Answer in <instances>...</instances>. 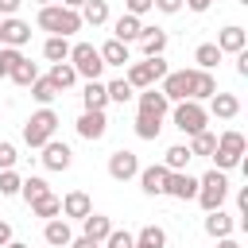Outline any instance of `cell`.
I'll list each match as a JSON object with an SVG mask.
<instances>
[{
    "label": "cell",
    "instance_id": "1",
    "mask_svg": "<svg viewBox=\"0 0 248 248\" xmlns=\"http://www.w3.org/2000/svg\"><path fill=\"white\" fill-rule=\"evenodd\" d=\"M39 27L43 31H50V35H74V31H81V16L74 12V8H62V4H43L39 8Z\"/></svg>",
    "mask_w": 248,
    "mask_h": 248
},
{
    "label": "cell",
    "instance_id": "2",
    "mask_svg": "<svg viewBox=\"0 0 248 248\" xmlns=\"http://www.w3.org/2000/svg\"><path fill=\"white\" fill-rule=\"evenodd\" d=\"M54 132H58V112L43 105L39 112L27 116V124H23V143H27V147H43L46 140H54Z\"/></svg>",
    "mask_w": 248,
    "mask_h": 248
},
{
    "label": "cell",
    "instance_id": "3",
    "mask_svg": "<svg viewBox=\"0 0 248 248\" xmlns=\"http://www.w3.org/2000/svg\"><path fill=\"white\" fill-rule=\"evenodd\" d=\"M244 147H248V143H244V136L229 128V132H221V136H217V147H213V155H209V159L217 163V170H232V167H240V163H244Z\"/></svg>",
    "mask_w": 248,
    "mask_h": 248
},
{
    "label": "cell",
    "instance_id": "4",
    "mask_svg": "<svg viewBox=\"0 0 248 248\" xmlns=\"http://www.w3.org/2000/svg\"><path fill=\"white\" fill-rule=\"evenodd\" d=\"M66 62H70V66L78 70V78H85V81H97V78H101V70H105V62H101V50H97L93 43H74Z\"/></svg>",
    "mask_w": 248,
    "mask_h": 248
},
{
    "label": "cell",
    "instance_id": "5",
    "mask_svg": "<svg viewBox=\"0 0 248 248\" xmlns=\"http://www.w3.org/2000/svg\"><path fill=\"white\" fill-rule=\"evenodd\" d=\"M225 194H229V178H225V170H205L202 178H198V202H202V209L209 213V209H221V202H225Z\"/></svg>",
    "mask_w": 248,
    "mask_h": 248
},
{
    "label": "cell",
    "instance_id": "6",
    "mask_svg": "<svg viewBox=\"0 0 248 248\" xmlns=\"http://www.w3.org/2000/svg\"><path fill=\"white\" fill-rule=\"evenodd\" d=\"M163 78H167V62H163V54H155V58H143V62H132V66H128V85H132V89L159 85Z\"/></svg>",
    "mask_w": 248,
    "mask_h": 248
},
{
    "label": "cell",
    "instance_id": "7",
    "mask_svg": "<svg viewBox=\"0 0 248 248\" xmlns=\"http://www.w3.org/2000/svg\"><path fill=\"white\" fill-rule=\"evenodd\" d=\"M209 112L202 108V101H174V128L186 132V136H198L205 128Z\"/></svg>",
    "mask_w": 248,
    "mask_h": 248
},
{
    "label": "cell",
    "instance_id": "8",
    "mask_svg": "<svg viewBox=\"0 0 248 248\" xmlns=\"http://www.w3.org/2000/svg\"><path fill=\"white\" fill-rule=\"evenodd\" d=\"M39 151H43L39 159H43L46 170H70V163H74V151H70V143H62V140H46Z\"/></svg>",
    "mask_w": 248,
    "mask_h": 248
},
{
    "label": "cell",
    "instance_id": "9",
    "mask_svg": "<svg viewBox=\"0 0 248 248\" xmlns=\"http://www.w3.org/2000/svg\"><path fill=\"white\" fill-rule=\"evenodd\" d=\"M31 43V23H23L19 16H4L0 19V46H23Z\"/></svg>",
    "mask_w": 248,
    "mask_h": 248
},
{
    "label": "cell",
    "instance_id": "10",
    "mask_svg": "<svg viewBox=\"0 0 248 248\" xmlns=\"http://www.w3.org/2000/svg\"><path fill=\"white\" fill-rule=\"evenodd\" d=\"M159 93L167 101H190V70H167V78L159 81Z\"/></svg>",
    "mask_w": 248,
    "mask_h": 248
},
{
    "label": "cell",
    "instance_id": "11",
    "mask_svg": "<svg viewBox=\"0 0 248 248\" xmlns=\"http://www.w3.org/2000/svg\"><path fill=\"white\" fill-rule=\"evenodd\" d=\"M108 174H112L116 182L136 178V174H140V159H136V151H128V147L112 151V155H108Z\"/></svg>",
    "mask_w": 248,
    "mask_h": 248
},
{
    "label": "cell",
    "instance_id": "12",
    "mask_svg": "<svg viewBox=\"0 0 248 248\" xmlns=\"http://www.w3.org/2000/svg\"><path fill=\"white\" fill-rule=\"evenodd\" d=\"M167 167L163 163H151V167H140V190L147 194V198H159L163 190H167Z\"/></svg>",
    "mask_w": 248,
    "mask_h": 248
},
{
    "label": "cell",
    "instance_id": "13",
    "mask_svg": "<svg viewBox=\"0 0 248 248\" xmlns=\"http://www.w3.org/2000/svg\"><path fill=\"white\" fill-rule=\"evenodd\" d=\"M163 194H170V198H178V202H190V198H198V178L186 174V170H170Z\"/></svg>",
    "mask_w": 248,
    "mask_h": 248
},
{
    "label": "cell",
    "instance_id": "14",
    "mask_svg": "<svg viewBox=\"0 0 248 248\" xmlns=\"http://www.w3.org/2000/svg\"><path fill=\"white\" fill-rule=\"evenodd\" d=\"M105 132H108V120H105V112H93V108H85V112H81V120H78V136L93 143V140H101Z\"/></svg>",
    "mask_w": 248,
    "mask_h": 248
},
{
    "label": "cell",
    "instance_id": "15",
    "mask_svg": "<svg viewBox=\"0 0 248 248\" xmlns=\"http://www.w3.org/2000/svg\"><path fill=\"white\" fill-rule=\"evenodd\" d=\"M217 93V78L209 70H190V101H209Z\"/></svg>",
    "mask_w": 248,
    "mask_h": 248
},
{
    "label": "cell",
    "instance_id": "16",
    "mask_svg": "<svg viewBox=\"0 0 248 248\" xmlns=\"http://www.w3.org/2000/svg\"><path fill=\"white\" fill-rule=\"evenodd\" d=\"M244 46H248L244 27H236V23L221 27V35H217V50H221V54H236V50H244Z\"/></svg>",
    "mask_w": 248,
    "mask_h": 248
},
{
    "label": "cell",
    "instance_id": "17",
    "mask_svg": "<svg viewBox=\"0 0 248 248\" xmlns=\"http://www.w3.org/2000/svg\"><path fill=\"white\" fill-rule=\"evenodd\" d=\"M167 108H170V101L159 93V85H147V89H140V112H151V116H167Z\"/></svg>",
    "mask_w": 248,
    "mask_h": 248
},
{
    "label": "cell",
    "instance_id": "18",
    "mask_svg": "<svg viewBox=\"0 0 248 248\" xmlns=\"http://www.w3.org/2000/svg\"><path fill=\"white\" fill-rule=\"evenodd\" d=\"M85 213H93V202H89V194L85 190H70L66 198H62V217H85Z\"/></svg>",
    "mask_w": 248,
    "mask_h": 248
},
{
    "label": "cell",
    "instance_id": "19",
    "mask_svg": "<svg viewBox=\"0 0 248 248\" xmlns=\"http://www.w3.org/2000/svg\"><path fill=\"white\" fill-rule=\"evenodd\" d=\"M81 232H85L89 240H97V244H105V236L112 232V221H108L105 213H85V217H81Z\"/></svg>",
    "mask_w": 248,
    "mask_h": 248
},
{
    "label": "cell",
    "instance_id": "20",
    "mask_svg": "<svg viewBox=\"0 0 248 248\" xmlns=\"http://www.w3.org/2000/svg\"><path fill=\"white\" fill-rule=\"evenodd\" d=\"M232 229H236V221H232L225 209H209V213H205V232H209L213 240H221V236H232Z\"/></svg>",
    "mask_w": 248,
    "mask_h": 248
},
{
    "label": "cell",
    "instance_id": "21",
    "mask_svg": "<svg viewBox=\"0 0 248 248\" xmlns=\"http://www.w3.org/2000/svg\"><path fill=\"white\" fill-rule=\"evenodd\" d=\"M43 240H46V248H66V244L74 240V232H70V225H66L62 217H50L46 229H43Z\"/></svg>",
    "mask_w": 248,
    "mask_h": 248
},
{
    "label": "cell",
    "instance_id": "22",
    "mask_svg": "<svg viewBox=\"0 0 248 248\" xmlns=\"http://www.w3.org/2000/svg\"><path fill=\"white\" fill-rule=\"evenodd\" d=\"M143 35V23H140V16H120L116 23H112V39H120V43H136Z\"/></svg>",
    "mask_w": 248,
    "mask_h": 248
},
{
    "label": "cell",
    "instance_id": "23",
    "mask_svg": "<svg viewBox=\"0 0 248 248\" xmlns=\"http://www.w3.org/2000/svg\"><path fill=\"white\" fill-rule=\"evenodd\" d=\"M209 112H213L217 120H232V116L240 112V101H236L232 93H213V97H209Z\"/></svg>",
    "mask_w": 248,
    "mask_h": 248
},
{
    "label": "cell",
    "instance_id": "24",
    "mask_svg": "<svg viewBox=\"0 0 248 248\" xmlns=\"http://www.w3.org/2000/svg\"><path fill=\"white\" fill-rule=\"evenodd\" d=\"M78 16H81V23L101 27V23H108V0H85V4L78 8Z\"/></svg>",
    "mask_w": 248,
    "mask_h": 248
},
{
    "label": "cell",
    "instance_id": "25",
    "mask_svg": "<svg viewBox=\"0 0 248 248\" xmlns=\"http://www.w3.org/2000/svg\"><path fill=\"white\" fill-rule=\"evenodd\" d=\"M140 46H143V54H147V58L163 54V50H167V31H163V27H143Z\"/></svg>",
    "mask_w": 248,
    "mask_h": 248
},
{
    "label": "cell",
    "instance_id": "26",
    "mask_svg": "<svg viewBox=\"0 0 248 248\" xmlns=\"http://www.w3.org/2000/svg\"><path fill=\"white\" fill-rule=\"evenodd\" d=\"M97 50H101V62H105V66H124V62H132L128 43H120V39H108V43L97 46Z\"/></svg>",
    "mask_w": 248,
    "mask_h": 248
},
{
    "label": "cell",
    "instance_id": "27",
    "mask_svg": "<svg viewBox=\"0 0 248 248\" xmlns=\"http://www.w3.org/2000/svg\"><path fill=\"white\" fill-rule=\"evenodd\" d=\"M81 105H85V108H93V112H105V105H108V93H105L101 78H97V81H85V89H81Z\"/></svg>",
    "mask_w": 248,
    "mask_h": 248
},
{
    "label": "cell",
    "instance_id": "28",
    "mask_svg": "<svg viewBox=\"0 0 248 248\" xmlns=\"http://www.w3.org/2000/svg\"><path fill=\"white\" fill-rule=\"evenodd\" d=\"M43 58H46V62H66V58H70V43H66V35H50V39L43 43Z\"/></svg>",
    "mask_w": 248,
    "mask_h": 248
},
{
    "label": "cell",
    "instance_id": "29",
    "mask_svg": "<svg viewBox=\"0 0 248 248\" xmlns=\"http://www.w3.org/2000/svg\"><path fill=\"white\" fill-rule=\"evenodd\" d=\"M8 78H12L16 85H23V89H27V85H31L35 78H39V66H35L31 58H19V62H16L12 70H8Z\"/></svg>",
    "mask_w": 248,
    "mask_h": 248
},
{
    "label": "cell",
    "instance_id": "30",
    "mask_svg": "<svg viewBox=\"0 0 248 248\" xmlns=\"http://www.w3.org/2000/svg\"><path fill=\"white\" fill-rule=\"evenodd\" d=\"M159 132H163V120H159V116L136 112V136H140V140H159Z\"/></svg>",
    "mask_w": 248,
    "mask_h": 248
},
{
    "label": "cell",
    "instance_id": "31",
    "mask_svg": "<svg viewBox=\"0 0 248 248\" xmlns=\"http://www.w3.org/2000/svg\"><path fill=\"white\" fill-rule=\"evenodd\" d=\"M132 248H167V232H163L159 225H143Z\"/></svg>",
    "mask_w": 248,
    "mask_h": 248
},
{
    "label": "cell",
    "instance_id": "32",
    "mask_svg": "<svg viewBox=\"0 0 248 248\" xmlns=\"http://www.w3.org/2000/svg\"><path fill=\"white\" fill-rule=\"evenodd\" d=\"M46 78H50V81H54V85H58V93H62V89H70V85H74V81H78V70H74V66H70V62H54V66H50V74H46Z\"/></svg>",
    "mask_w": 248,
    "mask_h": 248
},
{
    "label": "cell",
    "instance_id": "33",
    "mask_svg": "<svg viewBox=\"0 0 248 248\" xmlns=\"http://www.w3.org/2000/svg\"><path fill=\"white\" fill-rule=\"evenodd\" d=\"M213 147H217V136H213L209 128H202L198 136H190V155H202V159H209V155H213Z\"/></svg>",
    "mask_w": 248,
    "mask_h": 248
},
{
    "label": "cell",
    "instance_id": "34",
    "mask_svg": "<svg viewBox=\"0 0 248 248\" xmlns=\"http://www.w3.org/2000/svg\"><path fill=\"white\" fill-rule=\"evenodd\" d=\"M194 155H190V147L186 143H174V147H167V159H163V167L167 170H186V163H190Z\"/></svg>",
    "mask_w": 248,
    "mask_h": 248
},
{
    "label": "cell",
    "instance_id": "35",
    "mask_svg": "<svg viewBox=\"0 0 248 248\" xmlns=\"http://www.w3.org/2000/svg\"><path fill=\"white\" fill-rule=\"evenodd\" d=\"M19 194H23V198H27V205H31V202H39L43 194H50V186H46V178L31 174V178H23V182H19Z\"/></svg>",
    "mask_w": 248,
    "mask_h": 248
},
{
    "label": "cell",
    "instance_id": "36",
    "mask_svg": "<svg viewBox=\"0 0 248 248\" xmlns=\"http://www.w3.org/2000/svg\"><path fill=\"white\" fill-rule=\"evenodd\" d=\"M31 213L50 221V217H58V213H62V198H54V194H43L39 202H31Z\"/></svg>",
    "mask_w": 248,
    "mask_h": 248
},
{
    "label": "cell",
    "instance_id": "37",
    "mask_svg": "<svg viewBox=\"0 0 248 248\" xmlns=\"http://www.w3.org/2000/svg\"><path fill=\"white\" fill-rule=\"evenodd\" d=\"M194 62H198V70H213V66L221 62V50H217V43H202V46L194 50Z\"/></svg>",
    "mask_w": 248,
    "mask_h": 248
},
{
    "label": "cell",
    "instance_id": "38",
    "mask_svg": "<svg viewBox=\"0 0 248 248\" xmlns=\"http://www.w3.org/2000/svg\"><path fill=\"white\" fill-rule=\"evenodd\" d=\"M31 97H35L39 105H50V101L58 97V85H54L50 78H35V81H31Z\"/></svg>",
    "mask_w": 248,
    "mask_h": 248
},
{
    "label": "cell",
    "instance_id": "39",
    "mask_svg": "<svg viewBox=\"0 0 248 248\" xmlns=\"http://www.w3.org/2000/svg\"><path fill=\"white\" fill-rule=\"evenodd\" d=\"M105 93H108V101H116V105H128V101L136 97V89L128 85V78H116V81H108V85H105Z\"/></svg>",
    "mask_w": 248,
    "mask_h": 248
},
{
    "label": "cell",
    "instance_id": "40",
    "mask_svg": "<svg viewBox=\"0 0 248 248\" xmlns=\"http://www.w3.org/2000/svg\"><path fill=\"white\" fill-rule=\"evenodd\" d=\"M19 182H23V178H19L12 167L0 170V194H4V198H16V194H19Z\"/></svg>",
    "mask_w": 248,
    "mask_h": 248
},
{
    "label": "cell",
    "instance_id": "41",
    "mask_svg": "<svg viewBox=\"0 0 248 248\" xmlns=\"http://www.w3.org/2000/svg\"><path fill=\"white\" fill-rule=\"evenodd\" d=\"M132 244H136V236L124 232V229H112V232L105 236V248H132Z\"/></svg>",
    "mask_w": 248,
    "mask_h": 248
},
{
    "label": "cell",
    "instance_id": "42",
    "mask_svg": "<svg viewBox=\"0 0 248 248\" xmlns=\"http://www.w3.org/2000/svg\"><path fill=\"white\" fill-rule=\"evenodd\" d=\"M19 58H23L19 46H0V78H8V70H12Z\"/></svg>",
    "mask_w": 248,
    "mask_h": 248
},
{
    "label": "cell",
    "instance_id": "43",
    "mask_svg": "<svg viewBox=\"0 0 248 248\" xmlns=\"http://www.w3.org/2000/svg\"><path fill=\"white\" fill-rule=\"evenodd\" d=\"M16 143H8V140H0V170H8V167H16Z\"/></svg>",
    "mask_w": 248,
    "mask_h": 248
},
{
    "label": "cell",
    "instance_id": "44",
    "mask_svg": "<svg viewBox=\"0 0 248 248\" xmlns=\"http://www.w3.org/2000/svg\"><path fill=\"white\" fill-rule=\"evenodd\" d=\"M124 8H128V16H147L155 4L151 0H124Z\"/></svg>",
    "mask_w": 248,
    "mask_h": 248
},
{
    "label": "cell",
    "instance_id": "45",
    "mask_svg": "<svg viewBox=\"0 0 248 248\" xmlns=\"http://www.w3.org/2000/svg\"><path fill=\"white\" fill-rule=\"evenodd\" d=\"M159 12H167V16H174V12H182V0H151Z\"/></svg>",
    "mask_w": 248,
    "mask_h": 248
},
{
    "label": "cell",
    "instance_id": "46",
    "mask_svg": "<svg viewBox=\"0 0 248 248\" xmlns=\"http://www.w3.org/2000/svg\"><path fill=\"white\" fill-rule=\"evenodd\" d=\"M66 248H101V244H97V240H89V236L81 232V236H74V240H70Z\"/></svg>",
    "mask_w": 248,
    "mask_h": 248
},
{
    "label": "cell",
    "instance_id": "47",
    "mask_svg": "<svg viewBox=\"0 0 248 248\" xmlns=\"http://www.w3.org/2000/svg\"><path fill=\"white\" fill-rule=\"evenodd\" d=\"M236 74L248 78V50H236Z\"/></svg>",
    "mask_w": 248,
    "mask_h": 248
},
{
    "label": "cell",
    "instance_id": "48",
    "mask_svg": "<svg viewBox=\"0 0 248 248\" xmlns=\"http://www.w3.org/2000/svg\"><path fill=\"white\" fill-rule=\"evenodd\" d=\"M23 0H0V16H16Z\"/></svg>",
    "mask_w": 248,
    "mask_h": 248
},
{
    "label": "cell",
    "instance_id": "49",
    "mask_svg": "<svg viewBox=\"0 0 248 248\" xmlns=\"http://www.w3.org/2000/svg\"><path fill=\"white\" fill-rule=\"evenodd\" d=\"M182 4H186V8H190V12H205V8H209V4H213V0H182Z\"/></svg>",
    "mask_w": 248,
    "mask_h": 248
},
{
    "label": "cell",
    "instance_id": "50",
    "mask_svg": "<svg viewBox=\"0 0 248 248\" xmlns=\"http://www.w3.org/2000/svg\"><path fill=\"white\" fill-rule=\"evenodd\" d=\"M8 240H12V225H8V221H0V248H4Z\"/></svg>",
    "mask_w": 248,
    "mask_h": 248
},
{
    "label": "cell",
    "instance_id": "51",
    "mask_svg": "<svg viewBox=\"0 0 248 248\" xmlns=\"http://www.w3.org/2000/svg\"><path fill=\"white\" fill-rule=\"evenodd\" d=\"M217 248H240V244H236L232 236H221V240H217Z\"/></svg>",
    "mask_w": 248,
    "mask_h": 248
},
{
    "label": "cell",
    "instance_id": "52",
    "mask_svg": "<svg viewBox=\"0 0 248 248\" xmlns=\"http://www.w3.org/2000/svg\"><path fill=\"white\" fill-rule=\"evenodd\" d=\"M58 4H62V8H74V12H78V8L85 4V0H58Z\"/></svg>",
    "mask_w": 248,
    "mask_h": 248
},
{
    "label": "cell",
    "instance_id": "53",
    "mask_svg": "<svg viewBox=\"0 0 248 248\" xmlns=\"http://www.w3.org/2000/svg\"><path fill=\"white\" fill-rule=\"evenodd\" d=\"M4 248H31V244H23V240H8Z\"/></svg>",
    "mask_w": 248,
    "mask_h": 248
},
{
    "label": "cell",
    "instance_id": "54",
    "mask_svg": "<svg viewBox=\"0 0 248 248\" xmlns=\"http://www.w3.org/2000/svg\"><path fill=\"white\" fill-rule=\"evenodd\" d=\"M35 4H39V8H43V4H58V0H35Z\"/></svg>",
    "mask_w": 248,
    "mask_h": 248
}]
</instances>
